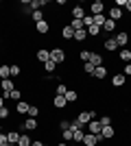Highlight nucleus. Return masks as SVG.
Masks as SVG:
<instances>
[{
	"label": "nucleus",
	"instance_id": "1",
	"mask_svg": "<svg viewBox=\"0 0 131 146\" xmlns=\"http://www.w3.org/2000/svg\"><path fill=\"white\" fill-rule=\"evenodd\" d=\"M92 120H96V111L94 109H79L76 111V122H79L81 127H87Z\"/></svg>",
	"mask_w": 131,
	"mask_h": 146
},
{
	"label": "nucleus",
	"instance_id": "2",
	"mask_svg": "<svg viewBox=\"0 0 131 146\" xmlns=\"http://www.w3.org/2000/svg\"><path fill=\"white\" fill-rule=\"evenodd\" d=\"M50 61H55L57 66H61V63H66V61H68V50L59 48V46H55V48H50Z\"/></svg>",
	"mask_w": 131,
	"mask_h": 146
},
{
	"label": "nucleus",
	"instance_id": "3",
	"mask_svg": "<svg viewBox=\"0 0 131 146\" xmlns=\"http://www.w3.org/2000/svg\"><path fill=\"white\" fill-rule=\"evenodd\" d=\"M114 137H116V129H114L112 124L100 129V140H103V142H112Z\"/></svg>",
	"mask_w": 131,
	"mask_h": 146
},
{
	"label": "nucleus",
	"instance_id": "4",
	"mask_svg": "<svg viewBox=\"0 0 131 146\" xmlns=\"http://www.w3.org/2000/svg\"><path fill=\"white\" fill-rule=\"evenodd\" d=\"M22 129H24V131H29V133H33V131H39V122H37V118H26V120L22 122Z\"/></svg>",
	"mask_w": 131,
	"mask_h": 146
},
{
	"label": "nucleus",
	"instance_id": "5",
	"mask_svg": "<svg viewBox=\"0 0 131 146\" xmlns=\"http://www.w3.org/2000/svg\"><path fill=\"white\" fill-rule=\"evenodd\" d=\"M70 15H72V20H83L87 15V11H85L83 5H74L72 9H70Z\"/></svg>",
	"mask_w": 131,
	"mask_h": 146
},
{
	"label": "nucleus",
	"instance_id": "6",
	"mask_svg": "<svg viewBox=\"0 0 131 146\" xmlns=\"http://www.w3.org/2000/svg\"><path fill=\"white\" fill-rule=\"evenodd\" d=\"M103 11H105V2L103 0H94L90 5V15H103Z\"/></svg>",
	"mask_w": 131,
	"mask_h": 146
},
{
	"label": "nucleus",
	"instance_id": "7",
	"mask_svg": "<svg viewBox=\"0 0 131 146\" xmlns=\"http://www.w3.org/2000/svg\"><path fill=\"white\" fill-rule=\"evenodd\" d=\"M59 35H61L66 42H72V39H74V29H72V26L66 22V24L61 26V31H59Z\"/></svg>",
	"mask_w": 131,
	"mask_h": 146
},
{
	"label": "nucleus",
	"instance_id": "8",
	"mask_svg": "<svg viewBox=\"0 0 131 146\" xmlns=\"http://www.w3.org/2000/svg\"><path fill=\"white\" fill-rule=\"evenodd\" d=\"M100 142H103V140H100V135L85 133V135H83V142H81V144H85V146H98Z\"/></svg>",
	"mask_w": 131,
	"mask_h": 146
},
{
	"label": "nucleus",
	"instance_id": "9",
	"mask_svg": "<svg viewBox=\"0 0 131 146\" xmlns=\"http://www.w3.org/2000/svg\"><path fill=\"white\" fill-rule=\"evenodd\" d=\"M35 59L44 66V63L50 59V50H48V48H37V50H35Z\"/></svg>",
	"mask_w": 131,
	"mask_h": 146
},
{
	"label": "nucleus",
	"instance_id": "10",
	"mask_svg": "<svg viewBox=\"0 0 131 146\" xmlns=\"http://www.w3.org/2000/svg\"><path fill=\"white\" fill-rule=\"evenodd\" d=\"M129 37H131V33H129V31H120L118 35H116V42H118V48H125L127 44H129Z\"/></svg>",
	"mask_w": 131,
	"mask_h": 146
},
{
	"label": "nucleus",
	"instance_id": "11",
	"mask_svg": "<svg viewBox=\"0 0 131 146\" xmlns=\"http://www.w3.org/2000/svg\"><path fill=\"white\" fill-rule=\"evenodd\" d=\"M112 85H114V87H125V85H127V76H125L122 72H116V74L112 76Z\"/></svg>",
	"mask_w": 131,
	"mask_h": 146
},
{
	"label": "nucleus",
	"instance_id": "12",
	"mask_svg": "<svg viewBox=\"0 0 131 146\" xmlns=\"http://www.w3.org/2000/svg\"><path fill=\"white\" fill-rule=\"evenodd\" d=\"M35 33H37V35H48V33H50L48 20H42V22H37V24H35Z\"/></svg>",
	"mask_w": 131,
	"mask_h": 146
},
{
	"label": "nucleus",
	"instance_id": "13",
	"mask_svg": "<svg viewBox=\"0 0 131 146\" xmlns=\"http://www.w3.org/2000/svg\"><path fill=\"white\" fill-rule=\"evenodd\" d=\"M103 48H105L107 52H116V50H118V42H116V37H107L105 42H103Z\"/></svg>",
	"mask_w": 131,
	"mask_h": 146
},
{
	"label": "nucleus",
	"instance_id": "14",
	"mask_svg": "<svg viewBox=\"0 0 131 146\" xmlns=\"http://www.w3.org/2000/svg\"><path fill=\"white\" fill-rule=\"evenodd\" d=\"M29 107H31V103L18 100V105H15V113H18V116H29Z\"/></svg>",
	"mask_w": 131,
	"mask_h": 146
},
{
	"label": "nucleus",
	"instance_id": "15",
	"mask_svg": "<svg viewBox=\"0 0 131 146\" xmlns=\"http://www.w3.org/2000/svg\"><path fill=\"white\" fill-rule=\"evenodd\" d=\"M107 76V66H98V68H94V74H92V79L94 81H100L103 83V79Z\"/></svg>",
	"mask_w": 131,
	"mask_h": 146
},
{
	"label": "nucleus",
	"instance_id": "16",
	"mask_svg": "<svg viewBox=\"0 0 131 146\" xmlns=\"http://www.w3.org/2000/svg\"><path fill=\"white\" fill-rule=\"evenodd\" d=\"M100 129H103V127H100V122H98V120H92V122H90V124L85 127V133H92V135H100Z\"/></svg>",
	"mask_w": 131,
	"mask_h": 146
},
{
	"label": "nucleus",
	"instance_id": "17",
	"mask_svg": "<svg viewBox=\"0 0 131 146\" xmlns=\"http://www.w3.org/2000/svg\"><path fill=\"white\" fill-rule=\"evenodd\" d=\"M50 103H53V107H55V109H66L68 100H66V96H59V94H55V98H53Z\"/></svg>",
	"mask_w": 131,
	"mask_h": 146
},
{
	"label": "nucleus",
	"instance_id": "18",
	"mask_svg": "<svg viewBox=\"0 0 131 146\" xmlns=\"http://www.w3.org/2000/svg\"><path fill=\"white\" fill-rule=\"evenodd\" d=\"M122 18H125L122 9H118V7H112V9H109V20H114V22H120Z\"/></svg>",
	"mask_w": 131,
	"mask_h": 146
},
{
	"label": "nucleus",
	"instance_id": "19",
	"mask_svg": "<svg viewBox=\"0 0 131 146\" xmlns=\"http://www.w3.org/2000/svg\"><path fill=\"white\" fill-rule=\"evenodd\" d=\"M118 61H120V63H131V48H120Z\"/></svg>",
	"mask_w": 131,
	"mask_h": 146
},
{
	"label": "nucleus",
	"instance_id": "20",
	"mask_svg": "<svg viewBox=\"0 0 131 146\" xmlns=\"http://www.w3.org/2000/svg\"><path fill=\"white\" fill-rule=\"evenodd\" d=\"M0 90H2V94H9V92L15 90V83L11 79H5V81H0Z\"/></svg>",
	"mask_w": 131,
	"mask_h": 146
},
{
	"label": "nucleus",
	"instance_id": "21",
	"mask_svg": "<svg viewBox=\"0 0 131 146\" xmlns=\"http://www.w3.org/2000/svg\"><path fill=\"white\" fill-rule=\"evenodd\" d=\"M90 63H92L94 68L105 66V57H103V55H98V52H92V57H90Z\"/></svg>",
	"mask_w": 131,
	"mask_h": 146
},
{
	"label": "nucleus",
	"instance_id": "22",
	"mask_svg": "<svg viewBox=\"0 0 131 146\" xmlns=\"http://www.w3.org/2000/svg\"><path fill=\"white\" fill-rule=\"evenodd\" d=\"M2 98H5V100H15V103H18L20 98H22V92H20L18 87H15V90H13V92H9V94H2Z\"/></svg>",
	"mask_w": 131,
	"mask_h": 146
},
{
	"label": "nucleus",
	"instance_id": "23",
	"mask_svg": "<svg viewBox=\"0 0 131 146\" xmlns=\"http://www.w3.org/2000/svg\"><path fill=\"white\" fill-rule=\"evenodd\" d=\"M20 135L22 133H18L15 129H11L9 133H7V140H9V144H13V146H18V142H20Z\"/></svg>",
	"mask_w": 131,
	"mask_h": 146
},
{
	"label": "nucleus",
	"instance_id": "24",
	"mask_svg": "<svg viewBox=\"0 0 131 146\" xmlns=\"http://www.w3.org/2000/svg\"><path fill=\"white\" fill-rule=\"evenodd\" d=\"M116 26H118V22H114V20L107 18L105 24H103V33H114V31H116Z\"/></svg>",
	"mask_w": 131,
	"mask_h": 146
},
{
	"label": "nucleus",
	"instance_id": "25",
	"mask_svg": "<svg viewBox=\"0 0 131 146\" xmlns=\"http://www.w3.org/2000/svg\"><path fill=\"white\" fill-rule=\"evenodd\" d=\"M87 39V31L83 29V31H74V39H72V44H81V42H85Z\"/></svg>",
	"mask_w": 131,
	"mask_h": 146
},
{
	"label": "nucleus",
	"instance_id": "26",
	"mask_svg": "<svg viewBox=\"0 0 131 146\" xmlns=\"http://www.w3.org/2000/svg\"><path fill=\"white\" fill-rule=\"evenodd\" d=\"M87 37H92V39H96V37H98L100 35V31H103V29H100V26H96V24H92V26H87Z\"/></svg>",
	"mask_w": 131,
	"mask_h": 146
},
{
	"label": "nucleus",
	"instance_id": "27",
	"mask_svg": "<svg viewBox=\"0 0 131 146\" xmlns=\"http://www.w3.org/2000/svg\"><path fill=\"white\" fill-rule=\"evenodd\" d=\"M83 135H85V129L72 131V142H74V144H81V142H83Z\"/></svg>",
	"mask_w": 131,
	"mask_h": 146
},
{
	"label": "nucleus",
	"instance_id": "28",
	"mask_svg": "<svg viewBox=\"0 0 131 146\" xmlns=\"http://www.w3.org/2000/svg\"><path fill=\"white\" fill-rule=\"evenodd\" d=\"M90 57H92V50H87V48H81V50H79V59H81V63H87V61H90Z\"/></svg>",
	"mask_w": 131,
	"mask_h": 146
},
{
	"label": "nucleus",
	"instance_id": "29",
	"mask_svg": "<svg viewBox=\"0 0 131 146\" xmlns=\"http://www.w3.org/2000/svg\"><path fill=\"white\" fill-rule=\"evenodd\" d=\"M66 100H68V103H76V100H79V92L76 90H68L66 92Z\"/></svg>",
	"mask_w": 131,
	"mask_h": 146
},
{
	"label": "nucleus",
	"instance_id": "30",
	"mask_svg": "<svg viewBox=\"0 0 131 146\" xmlns=\"http://www.w3.org/2000/svg\"><path fill=\"white\" fill-rule=\"evenodd\" d=\"M5 79H11V68L0 66V81H5Z\"/></svg>",
	"mask_w": 131,
	"mask_h": 146
},
{
	"label": "nucleus",
	"instance_id": "31",
	"mask_svg": "<svg viewBox=\"0 0 131 146\" xmlns=\"http://www.w3.org/2000/svg\"><path fill=\"white\" fill-rule=\"evenodd\" d=\"M18 146H31V135H29V133H22V135H20Z\"/></svg>",
	"mask_w": 131,
	"mask_h": 146
},
{
	"label": "nucleus",
	"instance_id": "32",
	"mask_svg": "<svg viewBox=\"0 0 131 146\" xmlns=\"http://www.w3.org/2000/svg\"><path fill=\"white\" fill-rule=\"evenodd\" d=\"M68 24L72 26L74 31H83V29H85V26H83V20H70Z\"/></svg>",
	"mask_w": 131,
	"mask_h": 146
},
{
	"label": "nucleus",
	"instance_id": "33",
	"mask_svg": "<svg viewBox=\"0 0 131 146\" xmlns=\"http://www.w3.org/2000/svg\"><path fill=\"white\" fill-rule=\"evenodd\" d=\"M81 68H83V74H87V76H92L94 74V66L87 61V63H81Z\"/></svg>",
	"mask_w": 131,
	"mask_h": 146
},
{
	"label": "nucleus",
	"instance_id": "34",
	"mask_svg": "<svg viewBox=\"0 0 131 146\" xmlns=\"http://www.w3.org/2000/svg\"><path fill=\"white\" fill-rule=\"evenodd\" d=\"M31 20L35 22V24H37V22H42V20H46V18H44V11H33V13H31Z\"/></svg>",
	"mask_w": 131,
	"mask_h": 146
},
{
	"label": "nucleus",
	"instance_id": "35",
	"mask_svg": "<svg viewBox=\"0 0 131 146\" xmlns=\"http://www.w3.org/2000/svg\"><path fill=\"white\" fill-rule=\"evenodd\" d=\"M98 122H100V127H109V124H112V116H109V113H103Z\"/></svg>",
	"mask_w": 131,
	"mask_h": 146
},
{
	"label": "nucleus",
	"instance_id": "36",
	"mask_svg": "<svg viewBox=\"0 0 131 146\" xmlns=\"http://www.w3.org/2000/svg\"><path fill=\"white\" fill-rule=\"evenodd\" d=\"M68 90H70V87L66 85V83H57V90L55 92L59 94V96H66V92H68Z\"/></svg>",
	"mask_w": 131,
	"mask_h": 146
},
{
	"label": "nucleus",
	"instance_id": "37",
	"mask_svg": "<svg viewBox=\"0 0 131 146\" xmlns=\"http://www.w3.org/2000/svg\"><path fill=\"white\" fill-rule=\"evenodd\" d=\"M61 140L63 142H72V129H63L61 131Z\"/></svg>",
	"mask_w": 131,
	"mask_h": 146
},
{
	"label": "nucleus",
	"instance_id": "38",
	"mask_svg": "<svg viewBox=\"0 0 131 146\" xmlns=\"http://www.w3.org/2000/svg\"><path fill=\"white\" fill-rule=\"evenodd\" d=\"M11 76H20V74H22V66H18V63H11Z\"/></svg>",
	"mask_w": 131,
	"mask_h": 146
},
{
	"label": "nucleus",
	"instance_id": "39",
	"mask_svg": "<svg viewBox=\"0 0 131 146\" xmlns=\"http://www.w3.org/2000/svg\"><path fill=\"white\" fill-rule=\"evenodd\" d=\"M39 116V107L37 105H31V107H29V118H37Z\"/></svg>",
	"mask_w": 131,
	"mask_h": 146
},
{
	"label": "nucleus",
	"instance_id": "40",
	"mask_svg": "<svg viewBox=\"0 0 131 146\" xmlns=\"http://www.w3.org/2000/svg\"><path fill=\"white\" fill-rule=\"evenodd\" d=\"M9 118H11V109L2 107V109H0V120H9Z\"/></svg>",
	"mask_w": 131,
	"mask_h": 146
},
{
	"label": "nucleus",
	"instance_id": "41",
	"mask_svg": "<svg viewBox=\"0 0 131 146\" xmlns=\"http://www.w3.org/2000/svg\"><path fill=\"white\" fill-rule=\"evenodd\" d=\"M105 15H94V24H96V26H100V29H103V24H105Z\"/></svg>",
	"mask_w": 131,
	"mask_h": 146
},
{
	"label": "nucleus",
	"instance_id": "42",
	"mask_svg": "<svg viewBox=\"0 0 131 146\" xmlns=\"http://www.w3.org/2000/svg\"><path fill=\"white\" fill-rule=\"evenodd\" d=\"M92 24H94V15H90V13H87L85 18H83V26L87 29V26H92Z\"/></svg>",
	"mask_w": 131,
	"mask_h": 146
},
{
	"label": "nucleus",
	"instance_id": "43",
	"mask_svg": "<svg viewBox=\"0 0 131 146\" xmlns=\"http://www.w3.org/2000/svg\"><path fill=\"white\" fill-rule=\"evenodd\" d=\"M59 129H61V131H63V129H70V120H68V118L59 122Z\"/></svg>",
	"mask_w": 131,
	"mask_h": 146
},
{
	"label": "nucleus",
	"instance_id": "44",
	"mask_svg": "<svg viewBox=\"0 0 131 146\" xmlns=\"http://www.w3.org/2000/svg\"><path fill=\"white\" fill-rule=\"evenodd\" d=\"M125 76H131V63H125V70H122Z\"/></svg>",
	"mask_w": 131,
	"mask_h": 146
},
{
	"label": "nucleus",
	"instance_id": "45",
	"mask_svg": "<svg viewBox=\"0 0 131 146\" xmlns=\"http://www.w3.org/2000/svg\"><path fill=\"white\" fill-rule=\"evenodd\" d=\"M31 146H46V142H44V140H33Z\"/></svg>",
	"mask_w": 131,
	"mask_h": 146
},
{
	"label": "nucleus",
	"instance_id": "46",
	"mask_svg": "<svg viewBox=\"0 0 131 146\" xmlns=\"http://www.w3.org/2000/svg\"><path fill=\"white\" fill-rule=\"evenodd\" d=\"M7 142H9V140H7V133H0V146H5Z\"/></svg>",
	"mask_w": 131,
	"mask_h": 146
},
{
	"label": "nucleus",
	"instance_id": "47",
	"mask_svg": "<svg viewBox=\"0 0 131 146\" xmlns=\"http://www.w3.org/2000/svg\"><path fill=\"white\" fill-rule=\"evenodd\" d=\"M125 9H127V11L131 13V0H127V5H125Z\"/></svg>",
	"mask_w": 131,
	"mask_h": 146
},
{
	"label": "nucleus",
	"instance_id": "48",
	"mask_svg": "<svg viewBox=\"0 0 131 146\" xmlns=\"http://www.w3.org/2000/svg\"><path fill=\"white\" fill-rule=\"evenodd\" d=\"M55 146H68V142H57Z\"/></svg>",
	"mask_w": 131,
	"mask_h": 146
},
{
	"label": "nucleus",
	"instance_id": "49",
	"mask_svg": "<svg viewBox=\"0 0 131 146\" xmlns=\"http://www.w3.org/2000/svg\"><path fill=\"white\" fill-rule=\"evenodd\" d=\"M2 107H5V98L0 96V109H2Z\"/></svg>",
	"mask_w": 131,
	"mask_h": 146
},
{
	"label": "nucleus",
	"instance_id": "50",
	"mask_svg": "<svg viewBox=\"0 0 131 146\" xmlns=\"http://www.w3.org/2000/svg\"><path fill=\"white\" fill-rule=\"evenodd\" d=\"M5 146H13V144H9V142H7V144H5Z\"/></svg>",
	"mask_w": 131,
	"mask_h": 146
},
{
	"label": "nucleus",
	"instance_id": "51",
	"mask_svg": "<svg viewBox=\"0 0 131 146\" xmlns=\"http://www.w3.org/2000/svg\"><path fill=\"white\" fill-rule=\"evenodd\" d=\"M0 46H2V37H0Z\"/></svg>",
	"mask_w": 131,
	"mask_h": 146
},
{
	"label": "nucleus",
	"instance_id": "52",
	"mask_svg": "<svg viewBox=\"0 0 131 146\" xmlns=\"http://www.w3.org/2000/svg\"><path fill=\"white\" fill-rule=\"evenodd\" d=\"M0 133H2V127H0Z\"/></svg>",
	"mask_w": 131,
	"mask_h": 146
}]
</instances>
